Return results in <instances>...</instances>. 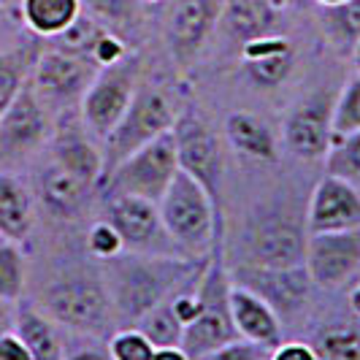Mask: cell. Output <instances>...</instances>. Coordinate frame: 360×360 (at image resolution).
<instances>
[{
  "mask_svg": "<svg viewBox=\"0 0 360 360\" xmlns=\"http://www.w3.org/2000/svg\"><path fill=\"white\" fill-rule=\"evenodd\" d=\"M206 260L136 252H122L114 260H106L103 282H106L114 314L127 328L136 325L146 311L160 307L165 298H171L184 285H190L203 271Z\"/></svg>",
  "mask_w": 360,
  "mask_h": 360,
  "instance_id": "1",
  "label": "cell"
},
{
  "mask_svg": "<svg viewBox=\"0 0 360 360\" xmlns=\"http://www.w3.org/2000/svg\"><path fill=\"white\" fill-rule=\"evenodd\" d=\"M158 209L181 257L206 260L214 255L219 206L198 181L179 171L165 195L158 200Z\"/></svg>",
  "mask_w": 360,
  "mask_h": 360,
  "instance_id": "2",
  "label": "cell"
},
{
  "mask_svg": "<svg viewBox=\"0 0 360 360\" xmlns=\"http://www.w3.org/2000/svg\"><path fill=\"white\" fill-rule=\"evenodd\" d=\"M38 309L60 328L76 330L82 336H101L117 320L103 274L95 276L90 271H73L52 279L41 290Z\"/></svg>",
  "mask_w": 360,
  "mask_h": 360,
  "instance_id": "3",
  "label": "cell"
},
{
  "mask_svg": "<svg viewBox=\"0 0 360 360\" xmlns=\"http://www.w3.org/2000/svg\"><path fill=\"white\" fill-rule=\"evenodd\" d=\"M231 285H233L231 271L222 266L219 255L214 252L200 271L198 314L181 333V349L190 358L206 355L217 347L238 339L233 328V317H231Z\"/></svg>",
  "mask_w": 360,
  "mask_h": 360,
  "instance_id": "4",
  "label": "cell"
},
{
  "mask_svg": "<svg viewBox=\"0 0 360 360\" xmlns=\"http://www.w3.org/2000/svg\"><path fill=\"white\" fill-rule=\"evenodd\" d=\"M176 117H179V111L168 92L141 84L127 111L122 114V120L101 141L103 144V176L108 171H114L125 158H130L136 149H141L149 141L160 139L162 133H168L176 122Z\"/></svg>",
  "mask_w": 360,
  "mask_h": 360,
  "instance_id": "5",
  "label": "cell"
},
{
  "mask_svg": "<svg viewBox=\"0 0 360 360\" xmlns=\"http://www.w3.org/2000/svg\"><path fill=\"white\" fill-rule=\"evenodd\" d=\"M179 174V158H176V141L174 133H162L160 139L149 141L146 146L136 149L130 158L120 162L114 171H108L101 187L103 198L111 195H133V198L158 200L165 195L171 181Z\"/></svg>",
  "mask_w": 360,
  "mask_h": 360,
  "instance_id": "6",
  "label": "cell"
},
{
  "mask_svg": "<svg viewBox=\"0 0 360 360\" xmlns=\"http://www.w3.org/2000/svg\"><path fill=\"white\" fill-rule=\"evenodd\" d=\"M98 65L90 57L63 52L57 46H41L36 57V65L30 73V90L44 103V108L54 120L60 114L79 111L90 84L98 76Z\"/></svg>",
  "mask_w": 360,
  "mask_h": 360,
  "instance_id": "7",
  "label": "cell"
},
{
  "mask_svg": "<svg viewBox=\"0 0 360 360\" xmlns=\"http://www.w3.org/2000/svg\"><path fill=\"white\" fill-rule=\"evenodd\" d=\"M141 76H144V57L139 52H127L120 63L98 71L79 106V117L95 139L103 141L122 120L130 101L141 87Z\"/></svg>",
  "mask_w": 360,
  "mask_h": 360,
  "instance_id": "8",
  "label": "cell"
},
{
  "mask_svg": "<svg viewBox=\"0 0 360 360\" xmlns=\"http://www.w3.org/2000/svg\"><path fill=\"white\" fill-rule=\"evenodd\" d=\"M176 141V158L179 171L195 179L209 193V198L219 206L222 195V179H225V144L217 136V130L198 108L179 111L176 122L171 127Z\"/></svg>",
  "mask_w": 360,
  "mask_h": 360,
  "instance_id": "9",
  "label": "cell"
},
{
  "mask_svg": "<svg viewBox=\"0 0 360 360\" xmlns=\"http://www.w3.org/2000/svg\"><path fill=\"white\" fill-rule=\"evenodd\" d=\"M54 130V117L44 108L36 92L27 87L0 120V171L17 174L19 165L30 162L49 144Z\"/></svg>",
  "mask_w": 360,
  "mask_h": 360,
  "instance_id": "10",
  "label": "cell"
},
{
  "mask_svg": "<svg viewBox=\"0 0 360 360\" xmlns=\"http://www.w3.org/2000/svg\"><path fill=\"white\" fill-rule=\"evenodd\" d=\"M106 222L122 238L125 252L160 255V257H181L176 244L162 225L158 203L133 195H111L106 198Z\"/></svg>",
  "mask_w": 360,
  "mask_h": 360,
  "instance_id": "11",
  "label": "cell"
},
{
  "mask_svg": "<svg viewBox=\"0 0 360 360\" xmlns=\"http://www.w3.org/2000/svg\"><path fill=\"white\" fill-rule=\"evenodd\" d=\"M307 225L288 214H263L244 233V263L260 269H292L307 260Z\"/></svg>",
  "mask_w": 360,
  "mask_h": 360,
  "instance_id": "12",
  "label": "cell"
},
{
  "mask_svg": "<svg viewBox=\"0 0 360 360\" xmlns=\"http://www.w3.org/2000/svg\"><path fill=\"white\" fill-rule=\"evenodd\" d=\"M231 282L257 292L279 314L282 325L304 314V309L311 301V290H314L307 266L260 269V266H250V263H238L231 271Z\"/></svg>",
  "mask_w": 360,
  "mask_h": 360,
  "instance_id": "13",
  "label": "cell"
},
{
  "mask_svg": "<svg viewBox=\"0 0 360 360\" xmlns=\"http://www.w3.org/2000/svg\"><path fill=\"white\" fill-rule=\"evenodd\" d=\"M222 0H176L165 22V44L179 68H193L219 25Z\"/></svg>",
  "mask_w": 360,
  "mask_h": 360,
  "instance_id": "14",
  "label": "cell"
},
{
  "mask_svg": "<svg viewBox=\"0 0 360 360\" xmlns=\"http://www.w3.org/2000/svg\"><path fill=\"white\" fill-rule=\"evenodd\" d=\"M333 101L328 92H314L288 111L282 125V141L298 160H323L333 146Z\"/></svg>",
  "mask_w": 360,
  "mask_h": 360,
  "instance_id": "15",
  "label": "cell"
},
{
  "mask_svg": "<svg viewBox=\"0 0 360 360\" xmlns=\"http://www.w3.org/2000/svg\"><path fill=\"white\" fill-rule=\"evenodd\" d=\"M304 266H307L314 288H344L360 271V228L311 233L307 238Z\"/></svg>",
  "mask_w": 360,
  "mask_h": 360,
  "instance_id": "16",
  "label": "cell"
},
{
  "mask_svg": "<svg viewBox=\"0 0 360 360\" xmlns=\"http://www.w3.org/2000/svg\"><path fill=\"white\" fill-rule=\"evenodd\" d=\"M49 160L71 171L73 176L87 181L92 187H101L103 179V144L95 139L87 125L82 122L79 111L60 114L54 120L52 139H49Z\"/></svg>",
  "mask_w": 360,
  "mask_h": 360,
  "instance_id": "17",
  "label": "cell"
},
{
  "mask_svg": "<svg viewBox=\"0 0 360 360\" xmlns=\"http://www.w3.org/2000/svg\"><path fill=\"white\" fill-rule=\"evenodd\" d=\"M304 225L309 236L360 228V190L342 176L325 174L309 198Z\"/></svg>",
  "mask_w": 360,
  "mask_h": 360,
  "instance_id": "18",
  "label": "cell"
},
{
  "mask_svg": "<svg viewBox=\"0 0 360 360\" xmlns=\"http://www.w3.org/2000/svg\"><path fill=\"white\" fill-rule=\"evenodd\" d=\"M231 317L238 339L252 342L263 349H276L285 342V325L279 314L252 290L231 285Z\"/></svg>",
  "mask_w": 360,
  "mask_h": 360,
  "instance_id": "19",
  "label": "cell"
},
{
  "mask_svg": "<svg viewBox=\"0 0 360 360\" xmlns=\"http://www.w3.org/2000/svg\"><path fill=\"white\" fill-rule=\"evenodd\" d=\"M241 65L247 79L260 90H274L288 82V76L295 68V46L285 36H260L244 44L241 49Z\"/></svg>",
  "mask_w": 360,
  "mask_h": 360,
  "instance_id": "20",
  "label": "cell"
},
{
  "mask_svg": "<svg viewBox=\"0 0 360 360\" xmlns=\"http://www.w3.org/2000/svg\"><path fill=\"white\" fill-rule=\"evenodd\" d=\"M92 190V184L73 176L54 160L46 162L38 174V203L54 219H79L90 206Z\"/></svg>",
  "mask_w": 360,
  "mask_h": 360,
  "instance_id": "21",
  "label": "cell"
},
{
  "mask_svg": "<svg viewBox=\"0 0 360 360\" xmlns=\"http://www.w3.org/2000/svg\"><path fill=\"white\" fill-rule=\"evenodd\" d=\"M36 228V198L17 174L0 171V238L27 244Z\"/></svg>",
  "mask_w": 360,
  "mask_h": 360,
  "instance_id": "22",
  "label": "cell"
},
{
  "mask_svg": "<svg viewBox=\"0 0 360 360\" xmlns=\"http://www.w3.org/2000/svg\"><path fill=\"white\" fill-rule=\"evenodd\" d=\"M276 22H279V11L266 0H222L217 27H222L225 38L241 49L255 38L274 33Z\"/></svg>",
  "mask_w": 360,
  "mask_h": 360,
  "instance_id": "23",
  "label": "cell"
},
{
  "mask_svg": "<svg viewBox=\"0 0 360 360\" xmlns=\"http://www.w3.org/2000/svg\"><path fill=\"white\" fill-rule=\"evenodd\" d=\"M14 333L27 347L30 360H65V355H68L63 328L38 307L19 301L17 317H14Z\"/></svg>",
  "mask_w": 360,
  "mask_h": 360,
  "instance_id": "24",
  "label": "cell"
},
{
  "mask_svg": "<svg viewBox=\"0 0 360 360\" xmlns=\"http://www.w3.org/2000/svg\"><path fill=\"white\" fill-rule=\"evenodd\" d=\"M225 139L231 149L255 162H274L279 149L271 127L252 111H233L225 120Z\"/></svg>",
  "mask_w": 360,
  "mask_h": 360,
  "instance_id": "25",
  "label": "cell"
},
{
  "mask_svg": "<svg viewBox=\"0 0 360 360\" xmlns=\"http://www.w3.org/2000/svg\"><path fill=\"white\" fill-rule=\"evenodd\" d=\"M82 14V0H22L19 22L38 41H52Z\"/></svg>",
  "mask_w": 360,
  "mask_h": 360,
  "instance_id": "26",
  "label": "cell"
},
{
  "mask_svg": "<svg viewBox=\"0 0 360 360\" xmlns=\"http://www.w3.org/2000/svg\"><path fill=\"white\" fill-rule=\"evenodd\" d=\"M38 52H41L38 38L19 41V44L0 49V120L19 98V92L27 87Z\"/></svg>",
  "mask_w": 360,
  "mask_h": 360,
  "instance_id": "27",
  "label": "cell"
},
{
  "mask_svg": "<svg viewBox=\"0 0 360 360\" xmlns=\"http://www.w3.org/2000/svg\"><path fill=\"white\" fill-rule=\"evenodd\" d=\"M320 25L333 46L349 49L360 41V0H344L339 6H320Z\"/></svg>",
  "mask_w": 360,
  "mask_h": 360,
  "instance_id": "28",
  "label": "cell"
},
{
  "mask_svg": "<svg viewBox=\"0 0 360 360\" xmlns=\"http://www.w3.org/2000/svg\"><path fill=\"white\" fill-rule=\"evenodd\" d=\"M141 0H82V11H87L92 19L106 25L117 36L139 27L141 22Z\"/></svg>",
  "mask_w": 360,
  "mask_h": 360,
  "instance_id": "29",
  "label": "cell"
},
{
  "mask_svg": "<svg viewBox=\"0 0 360 360\" xmlns=\"http://www.w3.org/2000/svg\"><path fill=\"white\" fill-rule=\"evenodd\" d=\"M311 347L320 360H360V328L349 323L328 325L314 336Z\"/></svg>",
  "mask_w": 360,
  "mask_h": 360,
  "instance_id": "30",
  "label": "cell"
},
{
  "mask_svg": "<svg viewBox=\"0 0 360 360\" xmlns=\"http://www.w3.org/2000/svg\"><path fill=\"white\" fill-rule=\"evenodd\" d=\"M27 285V263L19 244L0 238V301L19 304Z\"/></svg>",
  "mask_w": 360,
  "mask_h": 360,
  "instance_id": "31",
  "label": "cell"
},
{
  "mask_svg": "<svg viewBox=\"0 0 360 360\" xmlns=\"http://www.w3.org/2000/svg\"><path fill=\"white\" fill-rule=\"evenodd\" d=\"M136 328L144 333L149 342L158 347H181V333H184V325L174 314L171 309V298H165L160 307H155L152 311H146L144 317L136 323Z\"/></svg>",
  "mask_w": 360,
  "mask_h": 360,
  "instance_id": "32",
  "label": "cell"
},
{
  "mask_svg": "<svg viewBox=\"0 0 360 360\" xmlns=\"http://www.w3.org/2000/svg\"><path fill=\"white\" fill-rule=\"evenodd\" d=\"M330 127H333V141L352 136L360 130V76L355 73L352 79H347V84L333 101V117H330Z\"/></svg>",
  "mask_w": 360,
  "mask_h": 360,
  "instance_id": "33",
  "label": "cell"
},
{
  "mask_svg": "<svg viewBox=\"0 0 360 360\" xmlns=\"http://www.w3.org/2000/svg\"><path fill=\"white\" fill-rule=\"evenodd\" d=\"M325 162H328V174L352 181L360 190V130L352 136L336 139Z\"/></svg>",
  "mask_w": 360,
  "mask_h": 360,
  "instance_id": "34",
  "label": "cell"
},
{
  "mask_svg": "<svg viewBox=\"0 0 360 360\" xmlns=\"http://www.w3.org/2000/svg\"><path fill=\"white\" fill-rule=\"evenodd\" d=\"M106 349L111 360H152L155 355V344L149 342L136 325L117 330L108 339Z\"/></svg>",
  "mask_w": 360,
  "mask_h": 360,
  "instance_id": "35",
  "label": "cell"
},
{
  "mask_svg": "<svg viewBox=\"0 0 360 360\" xmlns=\"http://www.w3.org/2000/svg\"><path fill=\"white\" fill-rule=\"evenodd\" d=\"M84 244H87V252L92 257H98V260H114L117 255L125 252V247H122V238L120 233L114 231V225L106 222V219H101V222H95L90 231H87V238H84Z\"/></svg>",
  "mask_w": 360,
  "mask_h": 360,
  "instance_id": "36",
  "label": "cell"
},
{
  "mask_svg": "<svg viewBox=\"0 0 360 360\" xmlns=\"http://www.w3.org/2000/svg\"><path fill=\"white\" fill-rule=\"evenodd\" d=\"M269 355H271L269 349H263V347H257V344L236 339V342L222 344V347H217L212 352L198 355V358H193V360H269Z\"/></svg>",
  "mask_w": 360,
  "mask_h": 360,
  "instance_id": "37",
  "label": "cell"
},
{
  "mask_svg": "<svg viewBox=\"0 0 360 360\" xmlns=\"http://www.w3.org/2000/svg\"><path fill=\"white\" fill-rule=\"evenodd\" d=\"M269 360H320L314 347L309 342H282L276 349H271Z\"/></svg>",
  "mask_w": 360,
  "mask_h": 360,
  "instance_id": "38",
  "label": "cell"
},
{
  "mask_svg": "<svg viewBox=\"0 0 360 360\" xmlns=\"http://www.w3.org/2000/svg\"><path fill=\"white\" fill-rule=\"evenodd\" d=\"M0 360H30L27 347L22 344V339H19L14 330H8V333L0 336Z\"/></svg>",
  "mask_w": 360,
  "mask_h": 360,
  "instance_id": "39",
  "label": "cell"
},
{
  "mask_svg": "<svg viewBox=\"0 0 360 360\" xmlns=\"http://www.w3.org/2000/svg\"><path fill=\"white\" fill-rule=\"evenodd\" d=\"M65 360H111L108 358V349H101V347H73L68 349Z\"/></svg>",
  "mask_w": 360,
  "mask_h": 360,
  "instance_id": "40",
  "label": "cell"
},
{
  "mask_svg": "<svg viewBox=\"0 0 360 360\" xmlns=\"http://www.w3.org/2000/svg\"><path fill=\"white\" fill-rule=\"evenodd\" d=\"M14 317H17V304H6L0 301V336L14 330Z\"/></svg>",
  "mask_w": 360,
  "mask_h": 360,
  "instance_id": "41",
  "label": "cell"
},
{
  "mask_svg": "<svg viewBox=\"0 0 360 360\" xmlns=\"http://www.w3.org/2000/svg\"><path fill=\"white\" fill-rule=\"evenodd\" d=\"M152 360H193L181 347H158Z\"/></svg>",
  "mask_w": 360,
  "mask_h": 360,
  "instance_id": "42",
  "label": "cell"
},
{
  "mask_svg": "<svg viewBox=\"0 0 360 360\" xmlns=\"http://www.w3.org/2000/svg\"><path fill=\"white\" fill-rule=\"evenodd\" d=\"M269 6H274L276 11H285V8H301V6H307L311 0H266Z\"/></svg>",
  "mask_w": 360,
  "mask_h": 360,
  "instance_id": "43",
  "label": "cell"
},
{
  "mask_svg": "<svg viewBox=\"0 0 360 360\" xmlns=\"http://www.w3.org/2000/svg\"><path fill=\"white\" fill-rule=\"evenodd\" d=\"M349 309H352L355 317H360V282L352 288V292H349Z\"/></svg>",
  "mask_w": 360,
  "mask_h": 360,
  "instance_id": "44",
  "label": "cell"
},
{
  "mask_svg": "<svg viewBox=\"0 0 360 360\" xmlns=\"http://www.w3.org/2000/svg\"><path fill=\"white\" fill-rule=\"evenodd\" d=\"M19 6H22V0H0V8L14 14V17H19Z\"/></svg>",
  "mask_w": 360,
  "mask_h": 360,
  "instance_id": "45",
  "label": "cell"
},
{
  "mask_svg": "<svg viewBox=\"0 0 360 360\" xmlns=\"http://www.w3.org/2000/svg\"><path fill=\"white\" fill-rule=\"evenodd\" d=\"M352 65H355V73L360 76V41L352 46Z\"/></svg>",
  "mask_w": 360,
  "mask_h": 360,
  "instance_id": "46",
  "label": "cell"
},
{
  "mask_svg": "<svg viewBox=\"0 0 360 360\" xmlns=\"http://www.w3.org/2000/svg\"><path fill=\"white\" fill-rule=\"evenodd\" d=\"M6 14H8V11H3V8H0V49L11 46V44H6V41H3V33H6V30H3V17H6ZM11 17H14V14H11Z\"/></svg>",
  "mask_w": 360,
  "mask_h": 360,
  "instance_id": "47",
  "label": "cell"
},
{
  "mask_svg": "<svg viewBox=\"0 0 360 360\" xmlns=\"http://www.w3.org/2000/svg\"><path fill=\"white\" fill-rule=\"evenodd\" d=\"M317 6H339V3H344V0H314Z\"/></svg>",
  "mask_w": 360,
  "mask_h": 360,
  "instance_id": "48",
  "label": "cell"
},
{
  "mask_svg": "<svg viewBox=\"0 0 360 360\" xmlns=\"http://www.w3.org/2000/svg\"><path fill=\"white\" fill-rule=\"evenodd\" d=\"M141 3H146V6H158V3H162V0H141Z\"/></svg>",
  "mask_w": 360,
  "mask_h": 360,
  "instance_id": "49",
  "label": "cell"
}]
</instances>
